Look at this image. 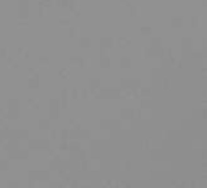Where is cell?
I'll return each mask as SVG.
<instances>
[{"label":"cell","mask_w":207,"mask_h":188,"mask_svg":"<svg viewBox=\"0 0 207 188\" xmlns=\"http://www.w3.org/2000/svg\"><path fill=\"white\" fill-rule=\"evenodd\" d=\"M5 120H11V118H20V101L18 99H8L7 104V113H5Z\"/></svg>","instance_id":"cell-1"},{"label":"cell","mask_w":207,"mask_h":188,"mask_svg":"<svg viewBox=\"0 0 207 188\" xmlns=\"http://www.w3.org/2000/svg\"><path fill=\"white\" fill-rule=\"evenodd\" d=\"M60 99H50L49 101V115L50 120H58L60 118Z\"/></svg>","instance_id":"cell-2"},{"label":"cell","mask_w":207,"mask_h":188,"mask_svg":"<svg viewBox=\"0 0 207 188\" xmlns=\"http://www.w3.org/2000/svg\"><path fill=\"white\" fill-rule=\"evenodd\" d=\"M29 18V0H18V20Z\"/></svg>","instance_id":"cell-3"},{"label":"cell","mask_w":207,"mask_h":188,"mask_svg":"<svg viewBox=\"0 0 207 188\" xmlns=\"http://www.w3.org/2000/svg\"><path fill=\"white\" fill-rule=\"evenodd\" d=\"M26 86L31 91H37L41 88V79H39V76H29L26 79Z\"/></svg>","instance_id":"cell-4"},{"label":"cell","mask_w":207,"mask_h":188,"mask_svg":"<svg viewBox=\"0 0 207 188\" xmlns=\"http://www.w3.org/2000/svg\"><path fill=\"white\" fill-rule=\"evenodd\" d=\"M70 89H66V88H63L62 89V99H60V106H62V109H65L68 110V107H70Z\"/></svg>","instance_id":"cell-5"},{"label":"cell","mask_w":207,"mask_h":188,"mask_svg":"<svg viewBox=\"0 0 207 188\" xmlns=\"http://www.w3.org/2000/svg\"><path fill=\"white\" fill-rule=\"evenodd\" d=\"M68 62H70L71 65H76V67H79V68H83V70L88 67L84 57H70V59H68Z\"/></svg>","instance_id":"cell-6"},{"label":"cell","mask_w":207,"mask_h":188,"mask_svg":"<svg viewBox=\"0 0 207 188\" xmlns=\"http://www.w3.org/2000/svg\"><path fill=\"white\" fill-rule=\"evenodd\" d=\"M100 84H102V81H100V78H91L89 79V93L92 94V93H96V91H99L100 89Z\"/></svg>","instance_id":"cell-7"},{"label":"cell","mask_w":207,"mask_h":188,"mask_svg":"<svg viewBox=\"0 0 207 188\" xmlns=\"http://www.w3.org/2000/svg\"><path fill=\"white\" fill-rule=\"evenodd\" d=\"M115 45V41H113V37H110V36H105V37H100V47L102 49H112Z\"/></svg>","instance_id":"cell-8"},{"label":"cell","mask_w":207,"mask_h":188,"mask_svg":"<svg viewBox=\"0 0 207 188\" xmlns=\"http://www.w3.org/2000/svg\"><path fill=\"white\" fill-rule=\"evenodd\" d=\"M10 138H13V132L7 127V125H3L2 128H0V141H3V140H10Z\"/></svg>","instance_id":"cell-9"},{"label":"cell","mask_w":207,"mask_h":188,"mask_svg":"<svg viewBox=\"0 0 207 188\" xmlns=\"http://www.w3.org/2000/svg\"><path fill=\"white\" fill-rule=\"evenodd\" d=\"M170 26L175 28V29L181 28V26H183V16H180V15H173V16L170 18Z\"/></svg>","instance_id":"cell-10"},{"label":"cell","mask_w":207,"mask_h":188,"mask_svg":"<svg viewBox=\"0 0 207 188\" xmlns=\"http://www.w3.org/2000/svg\"><path fill=\"white\" fill-rule=\"evenodd\" d=\"M118 63H120V68H131V65H133V60H131V57L128 55H123V57H120V60H118Z\"/></svg>","instance_id":"cell-11"},{"label":"cell","mask_w":207,"mask_h":188,"mask_svg":"<svg viewBox=\"0 0 207 188\" xmlns=\"http://www.w3.org/2000/svg\"><path fill=\"white\" fill-rule=\"evenodd\" d=\"M79 47H81L83 50H88V49H91V45H92V41H91V37H88V36H83V37H79Z\"/></svg>","instance_id":"cell-12"},{"label":"cell","mask_w":207,"mask_h":188,"mask_svg":"<svg viewBox=\"0 0 207 188\" xmlns=\"http://www.w3.org/2000/svg\"><path fill=\"white\" fill-rule=\"evenodd\" d=\"M131 44H133V42H131L130 39H126V37H118V39H117V47H118L120 50H125V49H128Z\"/></svg>","instance_id":"cell-13"},{"label":"cell","mask_w":207,"mask_h":188,"mask_svg":"<svg viewBox=\"0 0 207 188\" xmlns=\"http://www.w3.org/2000/svg\"><path fill=\"white\" fill-rule=\"evenodd\" d=\"M193 45H194L193 37L186 36V37H183V39H181V49H183V50H191V49H193Z\"/></svg>","instance_id":"cell-14"},{"label":"cell","mask_w":207,"mask_h":188,"mask_svg":"<svg viewBox=\"0 0 207 188\" xmlns=\"http://www.w3.org/2000/svg\"><path fill=\"white\" fill-rule=\"evenodd\" d=\"M99 125H100L102 130H112L113 125H115V120H112V118H100Z\"/></svg>","instance_id":"cell-15"},{"label":"cell","mask_w":207,"mask_h":188,"mask_svg":"<svg viewBox=\"0 0 207 188\" xmlns=\"http://www.w3.org/2000/svg\"><path fill=\"white\" fill-rule=\"evenodd\" d=\"M134 115H136L134 109H120V117L122 118H128V120H131Z\"/></svg>","instance_id":"cell-16"},{"label":"cell","mask_w":207,"mask_h":188,"mask_svg":"<svg viewBox=\"0 0 207 188\" xmlns=\"http://www.w3.org/2000/svg\"><path fill=\"white\" fill-rule=\"evenodd\" d=\"M26 106L29 107L31 110H34V112H39V109H41V106H39V102L34 99V98H28L26 99Z\"/></svg>","instance_id":"cell-17"},{"label":"cell","mask_w":207,"mask_h":188,"mask_svg":"<svg viewBox=\"0 0 207 188\" xmlns=\"http://www.w3.org/2000/svg\"><path fill=\"white\" fill-rule=\"evenodd\" d=\"M126 8H128V15L131 16V18H137V16L141 15V10L137 8L136 5H133V3H130L128 7H126Z\"/></svg>","instance_id":"cell-18"},{"label":"cell","mask_w":207,"mask_h":188,"mask_svg":"<svg viewBox=\"0 0 207 188\" xmlns=\"http://www.w3.org/2000/svg\"><path fill=\"white\" fill-rule=\"evenodd\" d=\"M28 136H29V132L28 130H16V132H13V138L15 140H28Z\"/></svg>","instance_id":"cell-19"},{"label":"cell","mask_w":207,"mask_h":188,"mask_svg":"<svg viewBox=\"0 0 207 188\" xmlns=\"http://www.w3.org/2000/svg\"><path fill=\"white\" fill-rule=\"evenodd\" d=\"M110 67H112V60L108 59L107 55L100 57V68H102V70H108Z\"/></svg>","instance_id":"cell-20"},{"label":"cell","mask_w":207,"mask_h":188,"mask_svg":"<svg viewBox=\"0 0 207 188\" xmlns=\"http://www.w3.org/2000/svg\"><path fill=\"white\" fill-rule=\"evenodd\" d=\"M37 127H39V130H49L50 128V118H39Z\"/></svg>","instance_id":"cell-21"},{"label":"cell","mask_w":207,"mask_h":188,"mask_svg":"<svg viewBox=\"0 0 207 188\" xmlns=\"http://www.w3.org/2000/svg\"><path fill=\"white\" fill-rule=\"evenodd\" d=\"M141 57L142 59H152L154 57V49L149 45V47H144L142 49V52H141Z\"/></svg>","instance_id":"cell-22"},{"label":"cell","mask_w":207,"mask_h":188,"mask_svg":"<svg viewBox=\"0 0 207 188\" xmlns=\"http://www.w3.org/2000/svg\"><path fill=\"white\" fill-rule=\"evenodd\" d=\"M139 33L142 37H151L152 36V28L151 26H141L139 28Z\"/></svg>","instance_id":"cell-23"},{"label":"cell","mask_w":207,"mask_h":188,"mask_svg":"<svg viewBox=\"0 0 207 188\" xmlns=\"http://www.w3.org/2000/svg\"><path fill=\"white\" fill-rule=\"evenodd\" d=\"M58 138L60 140H70L71 138V132H70V130H68V128H62L60 130V132H58Z\"/></svg>","instance_id":"cell-24"},{"label":"cell","mask_w":207,"mask_h":188,"mask_svg":"<svg viewBox=\"0 0 207 188\" xmlns=\"http://www.w3.org/2000/svg\"><path fill=\"white\" fill-rule=\"evenodd\" d=\"M50 62H52V59H50L49 55H41V57H39V60H37V63L41 65V67H47Z\"/></svg>","instance_id":"cell-25"},{"label":"cell","mask_w":207,"mask_h":188,"mask_svg":"<svg viewBox=\"0 0 207 188\" xmlns=\"http://www.w3.org/2000/svg\"><path fill=\"white\" fill-rule=\"evenodd\" d=\"M8 62V65H10V68H15V70H20L21 68V65H20V62H16V60H13V57H7V59H5Z\"/></svg>","instance_id":"cell-26"},{"label":"cell","mask_w":207,"mask_h":188,"mask_svg":"<svg viewBox=\"0 0 207 188\" xmlns=\"http://www.w3.org/2000/svg\"><path fill=\"white\" fill-rule=\"evenodd\" d=\"M141 88V79L136 78V79H130V89L134 91V89H139Z\"/></svg>","instance_id":"cell-27"},{"label":"cell","mask_w":207,"mask_h":188,"mask_svg":"<svg viewBox=\"0 0 207 188\" xmlns=\"http://www.w3.org/2000/svg\"><path fill=\"white\" fill-rule=\"evenodd\" d=\"M139 94H141V98H151L152 89L151 88H139Z\"/></svg>","instance_id":"cell-28"},{"label":"cell","mask_w":207,"mask_h":188,"mask_svg":"<svg viewBox=\"0 0 207 188\" xmlns=\"http://www.w3.org/2000/svg\"><path fill=\"white\" fill-rule=\"evenodd\" d=\"M151 47H154V49H157V47H162V37H159V36H155V37H152Z\"/></svg>","instance_id":"cell-29"},{"label":"cell","mask_w":207,"mask_h":188,"mask_svg":"<svg viewBox=\"0 0 207 188\" xmlns=\"http://www.w3.org/2000/svg\"><path fill=\"white\" fill-rule=\"evenodd\" d=\"M58 76H60L62 79H68V76H70V71H68V68L62 67L60 70H58Z\"/></svg>","instance_id":"cell-30"},{"label":"cell","mask_w":207,"mask_h":188,"mask_svg":"<svg viewBox=\"0 0 207 188\" xmlns=\"http://www.w3.org/2000/svg\"><path fill=\"white\" fill-rule=\"evenodd\" d=\"M120 89H122V91L130 89V79L128 78H122V79H120Z\"/></svg>","instance_id":"cell-31"},{"label":"cell","mask_w":207,"mask_h":188,"mask_svg":"<svg viewBox=\"0 0 207 188\" xmlns=\"http://www.w3.org/2000/svg\"><path fill=\"white\" fill-rule=\"evenodd\" d=\"M57 23H58V26L68 28V26L71 25V20H70V18H58V20H57Z\"/></svg>","instance_id":"cell-32"},{"label":"cell","mask_w":207,"mask_h":188,"mask_svg":"<svg viewBox=\"0 0 207 188\" xmlns=\"http://www.w3.org/2000/svg\"><path fill=\"white\" fill-rule=\"evenodd\" d=\"M8 166H10V161H8V159H0V170H2V172L8 170Z\"/></svg>","instance_id":"cell-33"},{"label":"cell","mask_w":207,"mask_h":188,"mask_svg":"<svg viewBox=\"0 0 207 188\" xmlns=\"http://www.w3.org/2000/svg\"><path fill=\"white\" fill-rule=\"evenodd\" d=\"M191 28H193V29L199 28V16L198 15H193L191 16Z\"/></svg>","instance_id":"cell-34"},{"label":"cell","mask_w":207,"mask_h":188,"mask_svg":"<svg viewBox=\"0 0 207 188\" xmlns=\"http://www.w3.org/2000/svg\"><path fill=\"white\" fill-rule=\"evenodd\" d=\"M76 36H78V29L70 25V26H68V37L71 39V37H76Z\"/></svg>","instance_id":"cell-35"},{"label":"cell","mask_w":207,"mask_h":188,"mask_svg":"<svg viewBox=\"0 0 207 188\" xmlns=\"http://www.w3.org/2000/svg\"><path fill=\"white\" fill-rule=\"evenodd\" d=\"M151 109L152 104H151V101H149V98H144V99H141V109Z\"/></svg>","instance_id":"cell-36"},{"label":"cell","mask_w":207,"mask_h":188,"mask_svg":"<svg viewBox=\"0 0 207 188\" xmlns=\"http://www.w3.org/2000/svg\"><path fill=\"white\" fill-rule=\"evenodd\" d=\"M118 123H120V127H122L123 130H128V128L131 127V123H130V120H128V118H122V120H120Z\"/></svg>","instance_id":"cell-37"},{"label":"cell","mask_w":207,"mask_h":188,"mask_svg":"<svg viewBox=\"0 0 207 188\" xmlns=\"http://www.w3.org/2000/svg\"><path fill=\"white\" fill-rule=\"evenodd\" d=\"M52 0H39V5H41V7H44V8H50L52 7Z\"/></svg>","instance_id":"cell-38"},{"label":"cell","mask_w":207,"mask_h":188,"mask_svg":"<svg viewBox=\"0 0 207 188\" xmlns=\"http://www.w3.org/2000/svg\"><path fill=\"white\" fill-rule=\"evenodd\" d=\"M141 117L142 118H151V109H141Z\"/></svg>","instance_id":"cell-39"},{"label":"cell","mask_w":207,"mask_h":188,"mask_svg":"<svg viewBox=\"0 0 207 188\" xmlns=\"http://www.w3.org/2000/svg\"><path fill=\"white\" fill-rule=\"evenodd\" d=\"M78 98H79V89L73 88L71 89V101H78Z\"/></svg>","instance_id":"cell-40"},{"label":"cell","mask_w":207,"mask_h":188,"mask_svg":"<svg viewBox=\"0 0 207 188\" xmlns=\"http://www.w3.org/2000/svg\"><path fill=\"white\" fill-rule=\"evenodd\" d=\"M91 167H92L94 170H97L100 167V161H99V159H92V161H91Z\"/></svg>","instance_id":"cell-41"},{"label":"cell","mask_w":207,"mask_h":188,"mask_svg":"<svg viewBox=\"0 0 207 188\" xmlns=\"http://www.w3.org/2000/svg\"><path fill=\"white\" fill-rule=\"evenodd\" d=\"M0 57H2V59H7V57H8V49L5 47V45H3V47H0Z\"/></svg>","instance_id":"cell-42"},{"label":"cell","mask_w":207,"mask_h":188,"mask_svg":"<svg viewBox=\"0 0 207 188\" xmlns=\"http://www.w3.org/2000/svg\"><path fill=\"white\" fill-rule=\"evenodd\" d=\"M55 3L58 5L60 8H66L68 7V0H55Z\"/></svg>","instance_id":"cell-43"},{"label":"cell","mask_w":207,"mask_h":188,"mask_svg":"<svg viewBox=\"0 0 207 188\" xmlns=\"http://www.w3.org/2000/svg\"><path fill=\"white\" fill-rule=\"evenodd\" d=\"M79 98H81L83 101L88 99V98H89V89H83L81 93H79Z\"/></svg>","instance_id":"cell-44"},{"label":"cell","mask_w":207,"mask_h":188,"mask_svg":"<svg viewBox=\"0 0 207 188\" xmlns=\"http://www.w3.org/2000/svg\"><path fill=\"white\" fill-rule=\"evenodd\" d=\"M18 26H21V28H24V26H29L31 23H29V20H18V23H16Z\"/></svg>","instance_id":"cell-45"},{"label":"cell","mask_w":207,"mask_h":188,"mask_svg":"<svg viewBox=\"0 0 207 188\" xmlns=\"http://www.w3.org/2000/svg\"><path fill=\"white\" fill-rule=\"evenodd\" d=\"M26 71H28V75H31V76H39V73L36 71V68H32V67H29Z\"/></svg>","instance_id":"cell-46"},{"label":"cell","mask_w":207,"mask_h":188,"mask_svg":"<svg viewBox=\"0 0 207 188\" xmlns=\"http://www.w3.org/2000/svg\"><path fill=\"white\" fill-rule=\"evenodd\" d=\"M73 16H74V18H81V16H83V11L79 10V8H74V10H73Z\"/></svg>","instance_id":"cell-47"},{"label":"cell","mask_w":207,"mask_h":188,"mask_svg":"<svg viewBox=\"0 0 207 188\" xmlns=\"http://www.w3.org/2000/svg\"><path fill=\"white\" fill-rule=\"evenodd\" d=\"M50 140H58V132L57 130H52L50 132Z\"/></svg>","instance_id":"cell-48"},{"label":"cell","mask_w":207,"mask_h":188,"mask_svg":"<svg viewBox=\"0 0 207 188\" xmlns=\"http://www.w3.org/2000/svg\"><path fill=\"white\" fill-rule=\"evenodd\" d=\"M39 16H41V18H44V16H45V8L41 7V5H39Z\"/></svg>","instance_id":"cell-49"},{"label":"cell","mask_w":207,"mask_h":188,"mask_svg":"<svg viewBox=\"0 0 207 188\" xmlns=\"http://www.w3.org/2000/svg\"><path fill=\"white\" fill-rule=\"evenodd\" d=\"M170 88V81H168V78H164V89H168Z\"/></svg>","instance_id":"cell-50"},{"label":"cell","mask_w":207,"mask_h":188,"mask_svg":"<svg viewBox=\"0 0 207 188\" xmlns=\"http://www.w3.org/2000/svg\"><path fill=\"white\" fill-rule=\"evenodd\" d=\"M16 54L23 57V54H24V49H23V47H18V49H16Z\"/></svg>","instance_id":"cell-51"},{"label":"cell","mask_w":207,"mask_h":188,"mask_svg":"<svg viewBox=\"0 0 207 188\" xmlns=\"http://www.w3.org/2000/svg\"><path fill=\"white\" fill-rule=\"evenodd\" d=\"M118 2H120V3H122V5H125V7H128V5L131 3V2H130V0H118Z\"/></svg>","instance_id":"cell-52"},{"label":"cell","mask_w":207,"mask_h":188,"mask_svg":"<svg viewBox=\"0 0 207 188\" xmlns=\"http://www.w3.org/2000/svg\"><path fill=\"white\" fill-rule=\"evenodd\" d=\"M5 113H7V107H0V115H5Z\"/></svg>","instance_id":"cell-53"},{"label":"cell","mask_w":207,"mask_h":188,"mask_svg":"<svg viewBox=\"0 0 207 188\" xmlns=\"http://www.w3.org/2000/svg\"><path fill=\"white\" fill-rule=\"evenodd\" d=\"M29 57H31V54H29V50L26 49V52L23 54V59H29Z\"/></svg>","instance_id":"cell-54"},{"label":"cell","mask_w":207,"mask_h":188,"mask_svg":"<svg viewBox=\"0 0 207 188\" xmlns=\"http://www.w3.org/2000/svg\"><path fill=\"white\" fill-rule=\"evenodd\" d=\"M125 167H126V169H131V162L126 161V162H125Z\"/></svg>","instance_id":"cell-55"}]
</instances>
